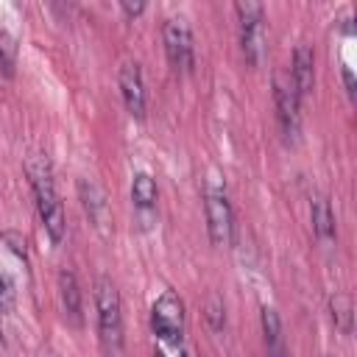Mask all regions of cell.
Masks as SVG:
<instances>
[{"label":"cell","instance_id":"obj_1","mask_svg":"<svg viewBox=\"0 0 357 357\" xmlns=\"http://www.w3.org/2000/svg\"><path fill=\"white\" fill-rule=\"evenodd\" d=\"M25 173L31 178V190H33V201H36V212L42 218V226H45L47 237L59 245L64 240V231H67V218H64V206H61V198H59L47 156L45 153H33L25 162Z\"/></svg>","mask_w":357,"mask_h":357},{"label":"cell","instance_id":"obj_2","mask_svg":"<svg viewBox=\"0 0 357 357\" xmlns=\"http://www.w3.org/2000/svg\"><path fill=\"white\" fill-rule=\"evenodd\" d=\"M95 310H98V337L109 357L123 351V304L112 279L98 276L95 282Z\"/></svg>","mask_w":357,"mask_h":357},{"label":"cell","instance_id":"obj_3","mask_svg":"<svg viewBox=\"0 0 357 357\" xmlns=\"http://www.w3.org/2000/svg\"><path fill=\"white\" fill-rule=\"evenodd\" d=\"M204 215H206V231H209L212 245H218V248L231 245L234 212H231V201H229L226 184L218 176L206 178V187H204Z\"/></svg>","mask_w":357,"mask_h":357},{"label":"cell","instance_id":"obj_4","mask_svg":"<svg viewBox=\"0 0 357 357\" xmlns=\"http://www.w3.org/2000/svg\"><path fill=\"white\" fill-rule=\"evenodd\" d=\"M240 22V50L251 67H259L265 59V8L254 0H240L234 6Z\"/></svg>","mask_w":357,"mask_h":357},{"label":"cell","instance_id":"obj_5","mask_svg":"<svg viewBox=\"0 0 357 357\" xmlns=\"http://www.w3.org/2000/svg\"><path fill=\"white\" fill-rule=\"evenodd\" d=\"M151 329L159 343H181L184 340V301L165 290L151 307Z\"/></svg>","mask_w":357,"mask_h":357},{"label":"cell","instance_id":"obj_6","mask_svg":"<svg viewBox=\"0 0 357 357\" xmlns=\"http://www.w3.org/2000/svg\"><path fill=\"white\" fill-rule=\"evenodd\" d=\"M162 39H165V53L170 64L181 73H190L195 67V45H192V31L184 17H167L162 25Z\"/></svg>","mask_w":357,"mask_h":357},{"label":"cell","instance_id":"obj_7","mask_svg":"<svg viewBox=\"0 0 357 357\" xmlns=\"http://www.w3.org/2000/svg\"><path fill=\"white\" fill-rule=\"evenodd\" d=\"M273 100H276V117H279V128L284 139L296 142L301 131V98L296 95L293 84L284 81L282 75H276L273 81Z\"/></svg>","mask_w":357,"mask_h":357},{"label":"cell","instance_id":"obj_8","mask_svg":"<svg viewBox=\"0 0 357 357\" xmlns=\"http://www.w3.org/2000/svg\"><path fill=\"white\" fill-rule=\"evenodd\" d=\"M120 95L123 103L128 109L131 117L142 120L145 109H148V95H145V81H142V70L137 61H126L120 67Z\"/></svg>","mask_w":357,"mask_h":357},{"label":"cell","instance_id":"obj_9","mask_svg":"<svg viewBox=\"0 0 357 357\" xmlns=\"http://www.w3.org/2000/svg\"><path fill=\"white\" fill-rule=\"evenodd\" d=\"M290 84L298 98H307L315 86V53L310 45H298L293 50V70H290Z\"/></svg>","mask_w":357,"mask_h":357},{"label":"cell","instance_id":"obj_10","mask_svg":"<svg viewBox=\"0 0 357 357\" xmlns=\"http://www.w3.org/2000/svg\"><path fill=\"white\" fill-rule=\"evenodd\" d=\"M59 301H61V310H64V318L73 324V326H81L84 324V298H81V284L75 279L73 271H61L59 273Z\"/></svg>","mask_w":357,"mask_h":357},{"label":"cell","instance_id":"obj_11","mask_svg":"<svg viewBox=\"0 0 357 357\" xmlns=\"http://www.w3.org/2000/svg\"><path fill=\"white\" fill-rule=\"evenodd\" d=\"M78 198H81L84 212H86L89 220L95 223V229H98V231H106V226H109V204H106L103 190H100L95 181L81 178V181H78Z\"/></svg>","mask_w":357,"mask_h":357},{"label":"cell","instance_id":"obj_12","mask_svg":"<svg viewBox=\"0 0 357 357\" xmlns=\"http://www.w3.org/2000/svg\"><path fill=\"white\" fill-rule=\"evenodd\" d=\"M310 218H312V234L321 243H332L335 240V215H332V206H329V201L324 195H312Z\"/></svg>","mask_w":357,"mask_h":357},{"label":"cell","instance_id":"obj_13","mask_svg":"<svg viewBox=\"0 0 357 357\" xmlns=\"http://www.w3.org/2000/svg\"><path fill=\"white\" fill-rule=\"evenodd\" d=\"M262 335L268 346V357H284V340H282V321L273 307H262Z\"/></svg>","mask_w":357,"mask_h":357},{"label":"cell","instance_id":"obj_14","mask_svg":"<svg viewBox=\"0 0 357 357\" xmlns=\"http://www.w3.org/2000/svg\"><path fill=\"white\" fill-rule=\"evenodd\" d=\"M131 201L139 212H151L156 206V181L148 173H134L131 178Z\"/></svg>","mask_w":357,"mask_h":357},{"label":"cell","instance_id":"obj_15","mask_svg":"<svg viewBox=\"0 0 357 357\" xmlns=\"http://www.w3.org/2000/svg\"><path fill=\"white\" fill-rule=\"evenodd\" d=\"M329 310H332L335 326H337L343 335H349V332H351V298H349L346 293H335V296L329 298Z\"/></svg>","mask_w":357,"mask_h":357},{"label":"cell","instance_id":"obj_16","mask_svg":"<svg viewBox=\"0 0 357 357\" xmlns=\"http://www.w3.org/2000/svg\"><path fill=\"white\" fill-rule=\"evenodd\" d=\"M17 67V39L8 31H0V75L11 78Z\"/></svg>","mask_w":357,"mask_h":357},{"label":"cell","instance_id":"obj_17","mask_svg":"<svg viewBox=\"0 0 357 357\" xmlns=\"http://www.w3.org/2000/svg\"><path fill=\"white\" fill-rule=\"evenodd\" d=\"M17 304V287H14V279L8 276V271L0 268V312L8 315Z\"/></svg>","mask_w":357,"mask_h":357},{"label":"cell","instance_id":"obj_18","mask_svg":"<svg viewBox=\"0 0 357 357\" xmlns=\"http://www.w3.org/2000/svg\"><path fill=\"white\" fill-rule=\"evenodd\" d=\"M206 321H209V326H212V332H220L223 329V324H226V310H223V301H220V296H209V301H206Z\"/></svg>","mask_w":357,"mask_h":357},{"label":"cell","instance_id":"obj_19","mask_svg":"<svg viewBox=\"0 0 357 357\" xmlns=\"http://www.w3.org/2000/svg\"><path fill=\"white\" fill-rule=\"evenodd\" d=\"M0 240L8 243V248H11L22 262H28V243H25V237H22L20 231H3Z\"/></svg>","mask_w":357,"mask_h":357},{"label":"cell","instance_id":"obj_20","mask_svg":"<svg viewBox=\"0 0 357 357\" xmlns=\"http://www.w3.org/2000/svg\"><path fill=\"white\" fill-rule=\"evenodd\" d=\"M156 357H187V351L181 343H159Z\"/></svg>","mask_w":357,"mask_h":357},{"label":"cell","instance_id":"obj_21","mask_svg":"<svg viewBox=\"0 0 357 357\" xmlns=\"http://www.w3.org/2000/svg\"><path fill=\"white\" fill-rule=\"evenodd\" d=\"M120 8H123L128 17H137V14L145 11V3H120Z\"/></svg>","mask_w":357,"mask_h":357},{"label":"cell","instance_id":"obj_22","mask_svg":"<svg viewBox=\"0 0 357 357\" xmlns=\"http://www.w3.org/2000/svg\"><path fill=\"white\" fill-rule=\"evenodd\" d=\"M36 357H59V354H56V351H53V349H42V351H39V354H36Z\"/></svg>","mask_w":357,"mask_h":357}]
</instances>
